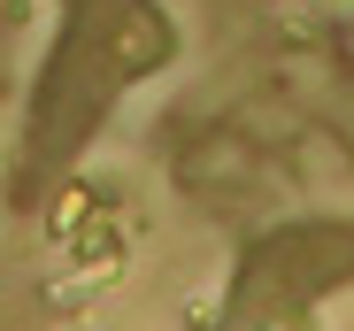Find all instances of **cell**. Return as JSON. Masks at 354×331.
Listing matches in <instances>:
<instances>
[{"mask_svg":"<svg viewBox=\"0 0 354 331\" xmlns=\"http://www.w3.org/2000/svg\"><path fill=\"white\" fill-rule=\"evenodd\" d=\"M169 46L177 39L154 0H62V39L31 93V162L62 170L108 124V108L169 62Z\"/></svg>","mask_w":354,"mask_h":331,"instance_id":"1","label":"cell"}]
</instances>
